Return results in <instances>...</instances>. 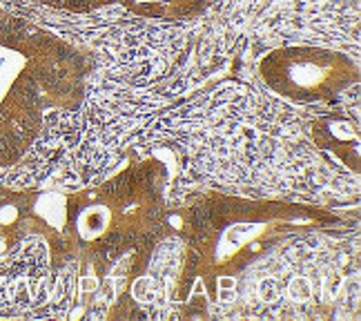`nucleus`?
Returning <instances> with one entry per match:
<instances>
[{
    "mask_svg": "<svg viewBox=\"0 0 361 321\" xmlns=\"http://www.w3.org/2000/svg\"><path fill=\"white\" fill-rule=\"evenodd\" d=\"M339 217L305 203L203 197L183 210L168 212L165 228L183 243V261L176 274V299L185 301L197 281H203L216 301V286L234 279L274 250L319 230L337 226Z\"/></svg>",
    "mask_w": 361,
    "mask_h": 321,
    "instance_id": "obj_1",
    "label": "nucleus"
},
{
    "mask_svg": "<svg viewBox=\"0 0 361 321\" xmlns=\"http://www.w3.org/2000/svg\"><path fill=\"white\" fill-rule=\"evenodd\" d=\"M259 76L288 101L332 103L359 83L357 63L326 47H279L259 61Z\"/></svg>",
    "mask_w": 361,
    "mask_h": 321,
    "instance_id": "obj_4",
    "label": "nucleus"
},
{
    "mask_svg": "<svg viewBox=\"0 0 361 321\" xmlns=\"http://www.w3.org/2000/svg\"><path fill=\"white\" fill-rule=\"evenodd\" d=\"M34 3L72 18L136 20L152 25L188 23L190 18H199L207 7V0H34Z\"/></svg>",
    "mask_w": 361,
    "mask_h": 321,
    "instance_id": "obj_5",
    "label": "nucleus"
},
{
    "mask_svg": "<svg viewBox=\"0 0 361 321\" xmlns=\"http://www.w3.org/2000/svg\"><path fill=\"white\" fill-rule=\"evenodd\" d=\"M0 45L25 59V67L0 101V165H9L36 138L47 105H78L85 61L65 40L3 7Z\"/></svg>",
    "mask_w": 361,
    "mask_h": 321,
    "instance_id": "obj_3",
    "label": "nucleus"
},
{
    "mask_svg": "<svg viewBox=\"0 0 361 321\" xmlns=\"http://www.w3.org/2000/svg\"><path fill=\"white\" fill-rule=\"evenodd\" d=\"M314 143L359 172V125L350 119L330 116L314 125Z\"/></svg>",
    "mask_w": 361,
    "mask_h": 321,
    "instance_id": "obj_6",
    "label": "nucleus"
},
{
    "mask_svg": "<svg viewBox=\"0 0 361 321\" xmlns=\"http://www.w3.org/2000/svg\"><path fill=\"white\" fill-rule=\"evenodd\" d=\"M168 183V167L147 159L101 186L67 194L63 223L67 268L78 263L87 274L107 277L132 255L136 277L141 274L165 232Z\"/></svg>",
    "mask_w": 361,
    "mask_h": 321,
    "instance_id": "obj_2",
    "label": "nucleus"
}]
</instances>
